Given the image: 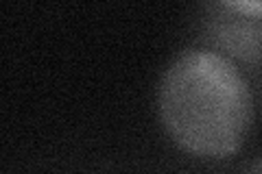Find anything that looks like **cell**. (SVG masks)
Returning a JSON list of instances; mask_svg holds the SVG:
<instances>
[{"mask_svg": "<svg viewBox=\"0 0 262 174\" xmlns=\"http://www.w3.org/2000/svg\"><path fill=\"white\" fill-rule=\"evenodd\" d=\"M203 39L210 51L236 63H262V0H234L203 7Z\"/></svg>", "mask_w": 262, "mask_h": 174, "instance_id": "obj_2", "label": "cell"}, {"mask_svg": "<svg viewBox=\"0 0 262 174\" xmlns=\"http://www.w3.org/2000/svg\"><path fill=\"white\" fill-rule=\"evenodd\" d=\"M160 118L192 155L236 153L251 127V92L238 68L210 48L177 55L160 83Z\"/></svg>", "mask_w": 262, "mask_h": 174, "instance_id": "obj_1", "label": "cell"}, {"mask_svg": "<svg viewBox=\"0 0 262 174\" xmlns=\"http://www.w3.org/2000/svg\"><path fill=\"white\" fill-rule=\"evenodd\" d=\"M243 174H262V155L256 157V159H253L247 168L243 170Z\"/></svg>", "mask_w": 262, "mask_h": 174, "instance_id": "obj_3", "label": "cell"}]
</instances>
